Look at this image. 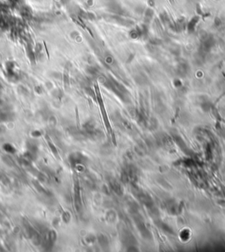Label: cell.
Listing matches in <instances>:
<instances>
[{"label":"cell","mask_w":225,"mask_h":252,"mask_svg":"<svg viewBox=\"0 0 225 252\" xmlns=\"http://www.w3.org/2000/svg\"><path fill=\"white\" fill-rule=\"evenodd\" d=\"M98 97H99V102H100V107H101V110L103 111V116H104V120H105V124H106V126H107V129L108 130L109 133H112V128H111V125L109 124V121L107 117V115L105 113V110H104V107H103V102H102V100L100 98V93H98Z\"/></svg>","instance_id":"1"},{"label":"cell","mask_w":225,"mask_h":252,"mask_svg":"<svg viewBox=\"0 0 225 252\" xmlns=\"http://www.w3.org/2000/svg\"><path fill=\"white\" fill-rule=\"evenodd\" d=\"M4 148L5 149V151H7L8 153H14L15 152V149L9 144H6L4 145Z\"/></svg>","instance_id":"2"},{"label":"cell","mask_w":225,"mask_h":252,"mask_svg":"<svg viewBox=\"0 0 225 252\" xmlns=\"http://www.w3.org/2000/svg\"><path fill=\"white\" fill-rule=\"evenodd\" d=\"M170 2H171V3H173V0H170Z\"/></svg>","instance_id":"3"}]
</instances>
